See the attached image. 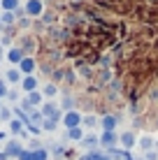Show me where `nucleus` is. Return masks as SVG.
Returning a JSON list of instances; mask_svg holds the SVG:
<instances>
[{"instance_id":"f3484780","label":"nucleus","mask_w":158,"mask_h":160,"mask_svg":"<svg viewBox=\"0 0 158 160\" xmlns=\"http://www.w3.org/2000/svg\"><path fill=\"white\" fill-rule=\"evenodd\" d=\"M33 160H47V151H40V148H37V151L33 153Z\"/></svg>"},{"instance_id":"c85d7f7f","label":"nucleus","mask_w":158,"mask_h":160,"mask_svg":"<svg viewBox=\"0 0 158 160\" xmlns=\"http://www.w3.org/2000/svg\"><path fill=\"white\" fill-rule=\"evenodd\" d=\"M3 93H5V86H3V84H0V95H3Z\"/></svg>"},{"instance_id":"ddd939ff","label":"nucleus","mask_w":158,"mask_h":160,"mask_svg":"<svg viewBox=\"0 0 158 160\" xmlns=\"http://www.w3.org/2000/svg\"><path fill=\"white\" fill-rule=\"evenodd\" d=\"M16 0H3V7H5V12H12V9H16Z\"/></svg>"},{"instance_id":"2eb2a0df","label":"nucleus","mask_w":158,"mask_h":160,"mask_svg":"<svg viewBox=\"0 0 158 160\" xmlns=\"http://www.w3.org/2000/svg\"><path fill=\"white\" fill-rule=\"evenodd\" d=\"M44 95H49V98L56 95V86H54V84H47V86H44Z\"/></svg>"},{"instance_id":"f03ea898","label":"nucleus","mask_w":158,"mask_h":160,"mask_svg":"<svg viewBox=\"0 0 158 160\" xmlns=\"http://www.w3.org/2000/svg\"><path fill=\"white\" fill-rule=\"evenodd\" d=\"M26 12H28V16L42 14V2H40V0H28V5H26Z\"/></svg>"},{"instance_id":"6ab92c4d","label":"nucleus","mask_w":158,"mask_h":160,"mask_svg":"<svg viewBox=\"0 0 158 160\" xmlns=\"http://www.w3.org/2000/svg\"><path fill=\"white\" fill-rule=\"evenodd\" d=\"M140 144H142V148H151L154 142H151V137H142V142H140Z\"/></svg>"},{"instance_id":"dca6fc26","label":"nucleus","mask_w":158,"mask_h":160,"mask_svg":"<svg viewBox=\"0 0 158 160\" xmlns=\"http://www.w3.org/2000/svg\"><path fill=\"white\" fill-rule=\"evenodd\" d=\"M70 139H81V130L79 128H70Z\"/></svg>"},{"instance_id":"39448f33","label":"nucleus","mask_w":158,"mask_h":160,"mask_svg":"<svg viewBox=\"0 0 158 160\" xmlns=\"http://www.w3.org/2000/svg\"><path fill=\"white\" fill-rule=\"evenodd\" d=\"M121 144L126 148H130L135 144V135H133V132H123V135H121Z\"/></svg>"},{"instance_id":"aec40b11","label":"nucleus","mask_w":158,"mask_h":160,"mask_svg":"<svg viewBox=\"0 0 158 160\" xmlns=\"http://www.w3.org/2000/svg\"><path fill=\"white\" fill-rule=\"evenodd\" d=\"M54 128H56V121H54V118L44 121V130H54Z\"/></svg>"},{"instance_id":"5701e85b","label":"nucleus","mask_w":158,"mask_h":160,"mask_svg":"<svg viewBox=\"0 0 158 160\" xmlns=\"http://www.w3.org/2000/svg\"><path fill=\"white\" fill-rule=\"evenodd\" d=\"M19 158H21V160H33V153H28V151H21V153H19Z\"/></svg>"},{"instance_id":"f8f14e48","label":"nucleus","mask_w":158,"mask_h":160,"mask_svg":"<svg viewBox=\"0 0 158 160\" xmlns=\"http://www.w3.org/2000/svg\"><path fill=\"white\" fill-rule=\"evenodd\" d=\"M81 160H112L110 156H102V153H89V156H84Z\"/></svg>"},{"instance_id":"a211bd4d","label":"nucleus","mask_w":158,"mask_h":160,"mask_svg":"<svg viewBox=\"0 0 158 160\" xmlns=\"http://www.w3.org/2000/svg\"><path fill=\"white\" fill-rule=\"evenodd\" d=\"M7 81H12V84L19 81V72H16V70H9V72H7Z\"/></svg>"},{"instance_id":"9b49d317","label":"nucleus","mask_w":158,"mask_h":160,"mask_svg":"<svg viewBox=\"0 0 158 160\" xmlns=\"http://www.w3.org/2000/svg\"><path fill=\"white\" fill-rule=\"evenodd\" d=\"M35 86H37V81L33 79V77H26V79H23V88H26L28 93H33V91H35Z\"/></svg>"},{"instance_id":"20e7f679","label":"nucleus","mask_w":158,"mask_h":160,"mask_svg":"<svg viewBox=\"0 0 158 160\" xmlns=\"http://www.w3.org/2000/svg\"><path fill=\"white\" fill-rule=\"evenodd\" d=\"M40 100H42V98H40V93H35V91H33L30 95L26 98V109H30L33 104H40Z\"/></svg>"},{"instance_id":"1a4fd4ad","label":"nucleus","mask_w":158,"mask_h":160,"mask_svg":"<svg viewBox=\"0 0 158 160\" xmlns=\"http://www.w3.org/2000/svg\"><path fill=\"white\" fill-rule=\"evenodd\" d=\"M7 60L9 63H21V51L19 49H9L7 51Z\"/></svg>"},{"instance_id":"f257e3e1","label":"nucleus","mask_w":158,"mask_h":160,"mask_svg":"<svg viewBox=\"0 0 158 160\" xmlns=\"http://www.w3.org/2000/svg\"><path fill=\"white\" fill-rule=\"evenodd\" d=\"M79 121H81V116L77 112H68V114H65V118H63V123L68 125V128H77Z\"/></svg>"},{"instance_id":"6e6552de","label":"nucleus","mask_w":158,"mask_h":160,"mask_svg":"<svg viewBox=\"0 0 158 160\" xmlns=\"http://www.w3.org/2000/svg\"><path fill=\"white\" fill-rule=\"evenodd\" d=\"M100 142H102L105 146H114V144H116V135H114V132H105Z\"/></svg>"},{"instance_id":"4be33fe9","label":"nucleus","mask_w":158,"mask_h":160,"mask_svg":"<svg viewBox=\"0 0 158 160\" xmlns=\"http://www.w3.org/2000/svg\"><path fill=\"white\" fill-rule=\"evenodd\" d=\"M35 47V40H28V37H26L23 40V49H33Z\"/></svg>"},{"instance_id":"4468645a","label":"nucleus","mask_w":158,"mask_h":160,"mask_svg":"<svg viewBox=\"0 0 158 160\" xmlns=\"http://www.w3.org/2000/svg\"><path fill=\"white\" fill-rule=\"evenodd\" d=\"M3 23H7V26L14 23V14H12V12H5V14H3Z\"/></svg>"},{"instance_id":"0eeeda50","label":"nucleus","mask_w":158,"mask_h":160,"mask_svg":"<svg viewBox=\"0 0 158 160\" xmlns=\"http://www.w3.org/2000/svg\"><path fill=\"white\" fill-rule=\"evenodd\" d=\"M21 70H23V72H33V70H35V60L33 58H21Z\"/></svg>"},{"instance_id":"412c9836","label":"nucleus","mask_w":158,"mask_h":160,"mask_svg":"<svg viewBox=\"0 0 158 160\" xmlns=\"http://www.w3.org/2000/svg\"><path fill=\"white\" fill-rule=\"evenodd\" d=\"M84 144H86V146H95V144H98V139H95V137H86Z\"/></svg>"},{"instance_id":"9d476101","label":"nucleus","mask_w":158,"mask_h":160,"mask_svg":"<svg viewBox=\"0 0 158 160\" xmlns=\"http://www.w3.org/2000/svg\"><path fill=\"white\" fill-rule=\"evenodd\" d=\"M5 153H7V156H19V153H21V146L16 144V142H12V144H7Z\"/></svg>"},{"instance_id":"a878e982","label":"nucleus","mask_w":158,"mask_h":160,"mask_svg":"<svg viewBox=\"0 0 158 160\" xmlns=\"http://www.w3.org/2000/svg\"><path fill=\"white\" fill-rule=\"evenodd\" d=\"M63 107L70 109V107H72V100H70V98H65V100H63Z\"/></svg>"},{"instance_id":"423d86ee","label":"nucleus","mask_w":158,"mask_h":160,"mask_svg":"<svg viewBox=\"0 0 158 160\" xmlns=\"http://www.w3.org/2000/svg\"><path fill=\"white\" fill-rule=\"evenodd\" d=\"M114 125H116V118H114V116H105V118H102V128H105V132H112Z\"/></svg>"},{"instance_id":"bb28decb","label":"nucleus","mask_w":158,"mask_h":160,"mask_svg":"<svg viewBox=\"0 0 158 160\" xmlns=\"http://www.w3.org/2000/svg\"><path fill=\"white\" fill-rule=\"evenodd\" d=\"M30 118H33V121H35V123H40V121H42V114H37V112H35V114H33V116H30Z\"/></svg>"},{"instance_id":"7ed1b4c3","label":"nucleus","mask_w":158,"mask_h":160,"mask_svg":"<svg viewBox=\"0 0 158 160\" xmlns=\"http://www.w3.org/2000/svg\"><path fill=\"white\" fill-rule=\"evenodd\" d=\"M42 116H49V118H54V121H56V116H58L56 104H44V109H42Z\"/></svg>"},{"instance_id":"b1692460","label":"nucleus","mask_w":158,"mask_h":160,"mask_svg":"<svg viewBox=\"0 0 158 160\" xmlns=\"http://www.w3.org/2000/svg\"><path fill=\"white\" fill-rule=\"evenodd\" d=\"M84 123L89 125V128H93V125H95V118H93V116H86V118H84Z\"/></svg>"},{"instance_id":"cd10ccee","label":"nucleus","mask_w":158,"mask_h":160,"mask_svg":"<svg viewBox=\"0 0 158 160\" xmlns=\"http://www.w3.org/2000/svg\"><path fill=\"white\" fill-rule=\"evenodd\" d=\"M158 156H156V153H146V160H156Z\"/></svg>"},{"instance_id":"393cba45","label":"nucleus","mask_w":158,"mask_h":160,"mask_svg":"<svg viewBox=\"0 0 158 160\" xmlns=\"http://www.w3.org/2000/svg\"><path fill=\"white\" fill-rule=\"evenodd\" d=\"M21 130V123L19 121H12V132H19Z\"/></svg>"}]
</instances>
